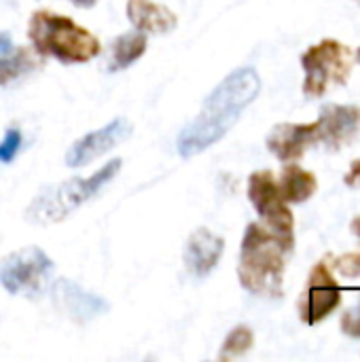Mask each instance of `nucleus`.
I'll list each match as a JSON object with an SVG mask.
<instances>
[{
    "instance_id": "obj_1",
    "label": "nucleus",
    "mask_w": 360,
    "mask_h": 362,
    "mask_svg": "<svg viewBox=\"0 0 360 362\" xmlns=\"http://www.w3.org/2000/svg\"><path fill=\"white\" fill-rule=\"evenodd\" d=\"M261 91V78L255 68L244 66L227 74L206 98L202 112L180 132L176 151L191 159L214 146L238 123L242 112Z\"/></svg>"
},
{
    "instance_id": "obj_13",
    "label": "nucleus",
    "mask_w": 360,
    "mask_h": 362,
    "mask_svg": "<svg viewBox=\"0 0 360 362\" xmlns=\"http://www.w3.org/2000/svg\"><path fill=\"white\" fill-rule=\"evenodd\" d=\"M223 252H225V240L216 235L214 231L199 227L189 235L185 244L182 261L191 276L206 278L219 265Z\"/></svg>"
},
{
    "instance_id": "obj_14",
    "label": "nucleus",
    "mask_w": 360,
    "mask_h": 362,
    "mask_svg": "<svg viewBox=\"0 0 360 362\" xmlns=\"http://www.w3.org/2000/svg\"><path fill=\"white\" fill-rule=\"evenodd\" d=\"M129 23L144 34H168L176 28L178 17L159 2L153 0H127Z\"/></svg>"
},
{
    "instance_id": "obj_9",
    "label": "nucleus",
    "mask_w": 360,
    "mask_h": 362,
    "mask_svg": "<svg viewBox=\"0 0 360 362\" xmlns=\"http://www.w3.org/2000/svg\"><path fill=\"white\" fill-rule=\"evenodd\" d=\"M132 132H134V125L127 119H123V117L112 119L104 127L89 132L83 138H79L66 153V165L68 168H83V165L95 161L98 157L106 155L117 144L127 140L132 136Z\"/></svg>"
},
{
    "instance_id": "obj_20",
    "label": "nucleus",
    "mask_w": 360,
    "mask_h": 362,
    "mask_svg": "<svg viewBox=\"0 0 360 362\" xmlns=\"http://www.w3.org/2000/svg\"><path fill=\"white\" fill-rule=\"evenodd\" d=\"M335 269L344 276V278H360V248L344 255L335 261Z\"/></svg>"
},
{
    "instance_id": "obj_6",
    "label": "nucleus",
    "mask_w": 360,
    "mask_h": 362,
    "mask_svg": "<svg viewBox=\"0 0 360 362\" xmlns=\"http://www.w3.org/2000/svg\"><path fill=\"white\" fill-rule=\"evenodd\" d=\"M248 199L255 206L263 227L278 238L286 252H291L295 246V218L289 210V204L280 195L278 180L269 170H259L250 174Z\"/></svg>"
},
{
    "instance_id": "obj_4",
    "label": "nucleus",
    "mask_w": 360,
    "mask_h": 362,
    "mask_svg": "<svg viewBox=\"0 0 360 362\" xmlns=\"http://www.w3.org/2000/svg\"><path fill=\"white\" fill-rule=\"evenodd\" d=\"M121 168V159H110L108 163H104V168H100L87 178H70L59 185L42 189L25 208V221L38 227L62 223L79 206L95 197L102 191V187H106L119 174Z\"/></svg>"
},
{
    "instance_id": "obj_17",
    "label": "nucleus",
    "mask_w": 360,
    "mask_h": 362,
    "mask_svg": "<svg viewBox=\"0 0 360 362\" xmlns=\"http://www.w3.org/2000/svg\"><path fill=\"white\" fill-rule=\"evenodd\" d=\"M38 68V62H36V55L25 49V47H19V49H8L2 51L0 55V87L13 83L15 78L32 72Z\"/></svg>"
},
{
    "instance_id": "obj_16",
    "label": "nucleus",
    "mask_w": 360,
    "mask_h": 362,
    "mask_svg": "<svg viewBox=\"0 0 360 362\" xmlns=\"http://www.w3.org/2000/svg\"><path fill=\"white\" fill-rule=\"evenodd\" d=\"M149 40L146 34L140 30L127 32L117 36L110 42V53H108V72H119L136 64L144 53H146Z\"/></svg>"
},
{
    "instance_id": "obj_24",
    "label": "nucleus",
    "mask_w": 360,
    "mask_h": 362,
    "mask_svg": "<svg viewBox=\"0 0 360 362\" xmlns=\"http://www.w3.org/2000/svg\"><path fill=\"white\" fill-rule=\"evenodd\" d=\"M350 229H352V233H354V235H359L360 238V214L352 218V223H350Z\"/></svg>"
},
{
    "instance_id": "obj_25",
    "label": "nucleus",
    "mask_w": 360,
    "mask_h": 362,
    "mask_svg": "<svg viewBox=\"0 0 360 362\" xmlns=\"http://www.w3.org/2000/svg\"><path fill=\"white\" fill-rule=\"evenodd\" d=\"M356 55H359V62H360V49H359V51H356Z\"/></svg>"
},
{
    "instance_id": "obj_7",
    "label": "nucleus",
    "mask_w": 360,
    "mask_h": 362,
    "mask_svg": "<svg viewBox=\"0 0 360 362\" xmlns=\"http://www.w3.org/2000/svg\"><path fill=\"white\" fill-rule=\"evenodd\" d=\"M51 272L49 255L36 246H25L0 261V286L8 295H34Z\"/></svg>"
},
{
    "instance_id": "obj_3",
    "label": "nucleus",
    "mask_w": 360,
    "mask_h": 362,
    "mask_svg": "<svg viewBox=\"0 0 360 362\" xmlns=\"http://www.w3.org/2000/svg\"><path fill=\"white\" fill-rule=\"evenodd\" d=\"M28 38L40 57H53L59 64H87L102 51L95 34L79 25L72 17L51 11L32 13Z\"/></svg>"
},
{
    "instance_id": "obj_15",
    "label": "nucleus",
    "mask_w": 360,
    "mask_h": 362,
    "mask_svg": "<svg viewBox=\"0 0 360 362\" xmlns=\"http://www.w3.org/2000/svg\"><path fill=\"white\" fill-rule=\"evenodd\" d=\"M278 189H280V195L284 197L286 204H303L316 193L318 180L312 172H308L301 165L291 161L280 174Z\"/></svg>"
},
{
    "instance_id": "obj_22",
    "label": "nucleus",
    "mask_w": 360,
    "mask_h": 362,
    "mask_svg": "<svg viewBox=\"0 0 360 362\" xmlns=\"http://www.w3.org/2000/svg\"><path fill=\"white\" fill-rule=\"evenodd\" d=\"M344 180H346L348 187H360V159H356L352 163V168L348 170V174H346Z\"/></svg>"
},
{
    "instance_id": "obj_2",
    "label": "nucleus",
    "mask_w": 360,
    "mask_h": 362,
    "mask_svg": "<svg viewBox=\"0 0 360 362\" xmlns=\"http://www.w3.org/2000/svg\"><path fill=\"white\" fill-rule=\"evenodd\" d=\"M286 250L278 238L259 223H250L240 246V284L257 297H280L284 286Z\"/></svg>"
},
{
    "instance_id": "obj_18",
    "label": "nucleus",
    "mask_w": 360,
    "mask_h": 362,
    "mask_svg": "<svg viewBox=\"0 0 360 362\" xmlns=\"http://www.w3.org/2000/svg\"><path fill=\"white\" fill-rule=\"evenodd\" d=\"M252 344H255V335H252L250 327L240 325V327H236V329L225 337L219 358H221V361H231V358L244 356V354L252 348Z\"/></svg>"
},
{
    "instance_id": "obj_26",
    "label": "nucleus",
    "mask_w": 360,
    "mask_h": 362,
    "mask_svg": "<svg viewBox=\"0 0 360 362\" xmlns=\"http://www.w3.org/2000/svg\"><path fill=\"white\" fill-rule=\"evenodd\" d=\"M359 2H360V0H359Z\"/></svg>"
},
{
    "instance_id": "obj_8",
    "label": "nucleus",
    "mask_w": 360,
    "mask_h": 362,
    "mask_svg": "<svg viewBox=\"0 0 360 362\" xmlns=\"http://www.w3.org/2000/svg\"><path fill=\"white\" fill-rule=\"evenodd\" d=\"M342 303V288L327 263H316L308 276L306 288L297 301L299 318L306 325H318L333 314Z\"/></svg>"
},
{
    "instance_id": "obj_10",
    "label": "nucleus",
    "mask_w": 360,
    "mask_h": 362,
    "mask_svg": "<svg viewBox=\"0 0 360 362\" xmlns=\"http://www.w3.org/2000/svg\"><path fill=\"white\" fill-rule=\"evenodd\" d=\"M53 301L76 325H85L108 312V303L102 297L87 293L79 284L64 278L53 284Z\"/></svg>"
},
{
    "instance_id": "obj_11",
    "label": "nucleus",
    "mask_w": 360,
    "mask_h": 362,
    "mask_svg": "<svg viewBox=\"0 0 360 362\" xmlns=\"http://www.w3.org/2000/svg\"><path fill=\"white\" fill-rule=\"evenodd\" d=\"M267 148L284 163L297 161L318 142V125L314 123H278L267 136Z\"/></svg>"
},
{
    "instance_id": "obj_19",
    "label": "nucleus",
    "mask_w": 360,
    "mask_h": 362,
    "mask_svg": "<svg viewBox=\"0 0 360 362\" xmlns=\"http://www.w3.org/2000/svg\"><path fill=\"white\" fill-rule=\"evenodd\" d=\"M21 132L17 127H8L4 138L0 140V163H11L15 159V155L19 153L21 148Z\"/></svg>"
},
{
    "instance_id": "obj_21",
    "label": "nucleus",
    "mask_w": 360,
    "mask_h": 362,
    "mask_svg": "<svg viewBox=\"0 0 360 362\" xmlns=\"http://www.w3.org/2000/svg\"><path fill=\"white\" fill-rule=\"evenodd\" d=\"M342 331L346 335H350V337H356V339L360 337V297L352 308H348L344 312V316H342Z\"/></svg>"
},
{
    "instance_id": "obj_23",
    "label": "nucleus",
    "mask_w": 360,
    "mask_h": 362,
    "mask_svg": "<svg viewBox=\"0 0 360 362\" xmlns=\"http://www.w3.org/2000/svg\"><path fill=\"white\" fill-rule=\"evenodd\" d=\"M74 6H79V8H91V6H95L98 4V0H70Z\"/></svg>"
},
{
    "instance_id": "obj_12",
    "label": "nucleus",
    "mask_w": 360,
    "mask_h": 362,
    "mask_svg": "<svg viewBox=\"0 0 360 362\" xmlns=\"http://www.w3.org/2000/svg\"><path fill=\"white\" fill-rule=\"evenodd\" d=\"M316 125H318V142H325L331 148L352 144L360 129V108L329 104L323 108Z\"/></svg>"
},
{
    "instance_id": "obj_5",
    "label": "nucleus",
    "mask_w": 360,
    "mask_h": 362,
    "mask_svg": "<svg viewBox=\"0 0 360 362\" xmlns=\"http://www.w3.org/2000/svg\"><path fill=\"white\" fill-rule=\"evenodd\" d=\"M306 70L303 91L308 98H320L331 87L344 85L352 74V51L335 38H325L301 55Z\"/></svg>"
}]
</instances>
